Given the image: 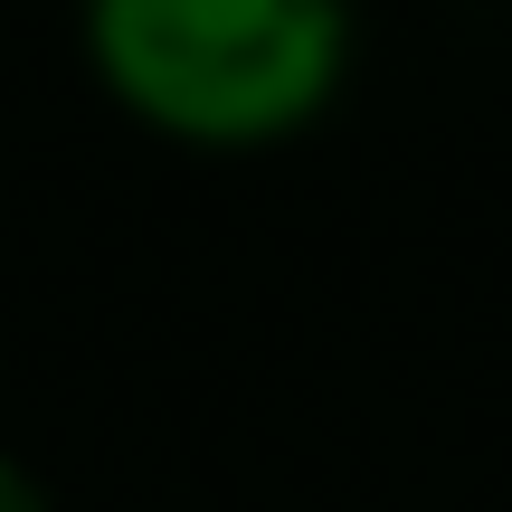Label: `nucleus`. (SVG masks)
<instances>
[{
    "label": "nucleus",
    "instance_id": "f257e3e1",
    "mask_svg": "<svg viewBox=\"0 0 512 512\" xmlns=\"http://www.w3.org/2000/svg\"><path fill=\"white\" fill-rule=\"evenodd\" d=\"M76 48L152 143L247 162L342 105L361 19L351 0H76Z\"/></svg>",
    "mask_w": 512,
    "mask_h": 512
},
{
    "label": "nucleus",
    "instance_id": "f03ea898",
    "mask_svg": "<svg viewBox=\"0 0 512 512\" xmlns=\"http://www.w3.org/2000/svg\"><path fill=\"white\" fill-rule=\"evenodd\" d=\"M0 512H57V494L38 484V465L10 456V446H0Z\"/></svg>",
    "mask_w": 512,
    "mask_h": 512
}]
</instances>
